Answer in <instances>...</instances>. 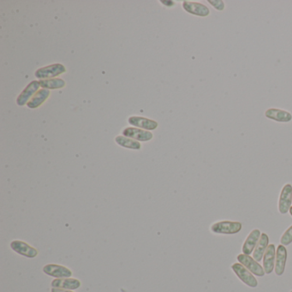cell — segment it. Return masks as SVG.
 Wrapping results in <instances>:
<instances>
[{"label":"cell","instance_id":"d4e9b609","mask_svg":"<svg viewBox=\"0 0 292 292\" xmlns=\"http://www.w3.org/2000/svg\"><path fill=\"white\" fill-rule=\"evenodd\" d=\"M290 214H291V216H292V208H291V209H290Z\"/></svg>","mask_w":292,"mask_h":292},{"label":"cell","instance_id":"e0dca14e","mask_svg":"<svg viewBox=\"0 0 292 292\" xmlns=\"http://www.w3.org/2000/svg\"><path fill=\"white\" fill-rule=\"evenodd\" d=\"M269 246V238L266 233H262L261 238L259 239L258 243L253 252V258L256 262H260L263 260V256L265 250Z\"/></svg>","mask_w":292,"mask_h":292},{"label":"cell","instance_id":"cb8c5ba5","mask_svg":"<svg viewBox=\"0 0 292 292\" xmlns=\"http://www.w3.org/2000/svg\"><path fill=\"white\" fill-rule=\"evenodd\" d=\"M162 3H168V6H172V5H174V2H171V1H162Z\"/></svg>","mask_w":292,"mask_h":292},{"label":"cell","instance_id":"8fae6325","mask_svg":"<svg viewBox=\"0 0 292 292\" xmlns=\"http://www.w3.org/2000/svg\"><path fill=\"white\" fill-rule=\"evenodd\" d=\"M286 262H287V250L286 246L282 244L278 246L276 249L275 259V274L277 276H282L286 270Z\"/></svg>","mask_w":292,"mask_h":292},{"label":"cell","instance_id":"3957f363","mask_svg":"<svg viewBox=\"0 0 292 292\" xmlns=\"http://www.w3.org/2000/svg\"><path fill=\"white\" fill-rule=\"evenodd\" d=\"M66 71V69L63 64H54L46 66V67L41 68L35 71L34 76L38 79L41 80H47V79H53L56 78L59 75L63 74Z\"/></svg>","mask_w":292,"mask_h":292},{"label":"cell","instance_id":"2e32d148","mask_svg":"<svg viewBox=\"0 0 292 292\" xmlns=\"http://www.w3.org/2000/svg\"><path fill=\"white\" fill-rule=\"evenodd\" d=\"M129 124L148 131H154L158 127L157 122L148 118H141V117H131L129 118Z\"/></svg>","mask_w":292,"mask_h":292},{"label":"cell","instance_id":"44dd1931","mask_svg":"<svg viewBox=\"0 0 292 292\" xmlns=\"http://www.w3.org/2000/svg\"><path fill=\"white\" fill-rule=\"evenodd\" d=\"M280 242L283 246H288L292 242V225L290 226L289 228L286 230V232H284L281 239H280Z\"/></svg>","mask_w":292,"mask_h":292},{"label":"cell","instance_id":"6da1fadb","mask_svg":"<svg viewBox=\"0 0 292 292\" xmlns=\"http://www.w3.org/2000/svg\"><path fill=\"white\" fill-rule=\"evenodd\" d=\"M242 228L241 222L223 220L213 223L210 226V231L216 235H235L241 232Z\"/></svg>","mask_w":292,"mask_h":292},{"label":"cell","instance_id":"5b68a950","mask_svg":"<svg viewBox=\"0 0 292 292\" xmlns=\"http://www.w3.org/2000/svg\"><path fill=\"white\" fill-rule=\"evenodd\" d=\"M292 186L290 184L283 186L280 195H279L278 209L280 214H286L292 208Z\"/></svg>","mask_w":292,"mask_h":292},{"label":"cell","instance_id":"52a82bcc","mask_svg":"<svg viewBox=\"0 0 292 292\" xmlns=\"http://www.w3.org/2000/svg\"><path fill=\"white\" fill-rule=\"evenodd\" d=\"M43 272L47 275L53 277L56 279H64V278H71L72 276V271L67 268L64 265H57V264H48L43 267Z\"/></svg>","mask_w":292,"mask_h":292},{"label":"cell","instance_id":"4fadbf2b","mask_svg":"<svg viewBox=\"0 0 292 292\" xmlns=\"http://www.w3.org/2000/svg\"><path fill=\"white\" fill-rule=\"evenodd\" d=\"M41 87L40 81H33L27 85L17 99V104L19 106H23L24 105L27 104L28 101L35 93L39 91V87Z\"/></svg>","mask_w":292,"mask_h":292},{"label":"cell","instance_id":"9c48e42d","mask_svg":"<svg viewBox=\"0 0 292 292\" xmlns=\"http://www.w3.org/2000/svg\"><path fill=\"white\" fill-rule=\"evenodd\" d=\"M265 117L272 121L278 123H290L292 121V114L290 111L278 109V108H269L265 111Z\"/></svg>","mask_w":292,"mask_h":292},{"label":"cell","instance_id":"7402d4cb","mask_svg":"<svg viewBox=\"0 0 292 292\" xmlns=\"http://www.w3.org/2000/svg\"><path fill=\"white\" fill-rule=\"evenodd\" d=\"M208 2L214 8L215 10H217L218 11H223L225 10V2L222 0H209Z\"/></svg>","mask_w":292,"mask_h":292},{"label":"cell","instance_id":"30bf717a","mask_svg":"<svg viewBox=\"0 0 292 292\" xmlns=\"http://www.w3.org/2000/svg\"><path fill=\"white\" fill-rule=\"evenodd\" d=\"M124 136L134 139L138 141H150L154 137V134L151 132L145 130H141L139 128H125L123 131Z\"/></svg>","mask_w":292,"mask_h":292},{"label":"cell","instance_id":"ba28073f","mask_svg":"<svg viewBox=\"0 0 292 292\" xmlns=\"http://www.w3.org/2000/svg\"><path fill=\"white\" fill-rule=\"evenodd\" d=\"M183 8L186 12L197 16V17H207L210 15V10L209 7L198 2H192V1H185L183 3Z\"/></svg>","mask_w":292,"mask_h":292},{"label":"cell","instance_id":"603a6c76","mask_svg":"<svg viewBox=\"0 0 292 292\" xmlns=\"http://www.w3.org/2000/svg\"><path fill=\"white\" fill-rule=\"evenodd\" d=\"M51 292H74L71 290L60 289V288H52Z\"/></svg>","mask_w":292,"mask_h":292},{"label":"cell","instance_id":"ffe728a7","mask_svg":"<svg viewBox=\"0 0 292 292\" xmlns=\"http://www.w3.org/2000/svg\"><path fill=\"white\" fill-rule=\"evenodd\" d=\"M40 85L45 89H58L65 86V81L60 78H53L47 80H41Z\"/></svg>","mask_w":292,"mask_h":292},{"label":"cell","instance_id":"9a60e30c","mask_svg":"<svg viewBox=\"0 0 292 292\" xmlns=\"http://www.w3.org/2000/svg\"><path fill=\"white\" fill-rule=\"evenodd\" d=\"M53 288H60L65 290H78L81 287V283L79 279L64 278V279H55L51 284Z\"/></svg>","mask_w":292,"mask_h":292},{"label":"cell","instance_id":"484cf974","mask_svg":"<svg viewBox=\"0 0 292 292\" xmlns=\"http://www.w3.org/2000/svg\"></svg>","mask_w":292,"mask_h":292},{"label":"cell","instance_id":"7c38bea8","mask_svg":"<svg viewBox=\"0 0 292 292\" xmlns=\"http://www.w3.org/2000/svg\"><path fill=\"white\" fill-rule=\"evenodd\" d=\"M261 231L259 229H254L250 232L249 236L247 237L245 241L243 242L242 247V254L244 255H250L255 250V247L257 245L259 242V239L261 238Z\"/></svg>","mask_w":292,"mask_h":292},{"label":"cell","instance_id":"7a4b0ae2","mask_svg":"<svg viewBox=\"0 0 292 292\" xmlns=\"http://www.w3.org/2000/svg\"><path fill=\"white\" fill-rule=\"evenodd\" d=\"M232 269L233 272H235L236 275L238 276V278L243 284H245L246 286H249L250 288H256L258 286V281L255 279L254 274L249 272L241 263H234L232 265Z\"/></svg>","mask_w":292,"mask_h":292},{"label":"cell","instance_id":"d6986e66","mask_svg":"<svg viewBox=\"0 0 292 292\" xmlns=\"http://www.w3.org/2000/svg\"><path fill=\"white\" fill-rule=\"evenodd\" d=\"M115 141L117 144L119 145L120 147L128 148V149H133V150H140L141 148V145L138 141H135L134 139L126 137L124 135H118L115 138Z\"/></svg>","mask_w":292,"mask_h":292},{"label":"cell","instance_id":"277c9868","mask_svg":"<svg viewBox=\"0 0 292 292\" xmlns=\"http://www.w3.org/2000/svg\"><path fill=\"white\" fill-rule=\"evenodd\" d=\"M238 261L239 263H241L243 266L251 272L254 275L257 277H263L265 275V272L264 268L262 265H260L258 262H256L255 259L251 257L250 255H244V254H240L238 255Z\"/></svg>","mask_w":292,"mask_h":292},{"label":"cell","instance_id":"8992f818","mask_svg":"<svg viewBox=\"0 0 292 292\" xmlns=\"http://www.w3.org/2000/svg\"><path fill=\"white\" fill-rule=\"evenodd\" d=\"M10 248L18 255H23L27 258H35L39 254L37 249L22 240L12 241L10 242Z\"/></svg>","mask_w":292,"mask_h":292},{"label":"cell","instance_id":"5bb4252c","mask_svg":"<svg viewBox=\"0 0 292 292\" xmlns=\"http://www.w3.org/2000/svg\"><path fill=\"white\" fill-rule=\"evenodd\" d=\"M276 248L274 244H269L263 256V268L265 274H271L275 267Z\"/></svg>","mask_w":292,"mask_h":292},{"label":"cell","instance_id":"ac0fdd59","mask_svg":"<svg viewBox=\"0 0 292 292\" xmlns=\"http://www.w3.org/2000/svg\"><path fill=\"white\" fill-rule=\"evenodd\" d=\"M49 95H50V91L48 90V89L42 88L41 90L38 91L37 93L34 94V97L28 101V103L27 104V107L30 108V109H35V108L39 107L40 106L43 104L45 101H47V99L49 97Z\"/></svg>","mask_w":292,"mask_h":292}]
</instances>
